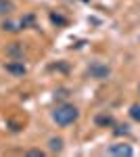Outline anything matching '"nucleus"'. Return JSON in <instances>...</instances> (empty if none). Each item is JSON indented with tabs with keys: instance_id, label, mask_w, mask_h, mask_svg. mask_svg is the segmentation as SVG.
Here are the masks:
<instances>
[{
	"instance_id": "39448f33",
	"label": "nucleus",
	"mask_w": 140,
	"mask_h": 157,
	"mask_svg": "<svg viewBox=\"0 0 140 157\" xmlns=\"http://www.w3.org/2000/svg\"><path fill=\"white\" fill-rule=\"evenodd\" d=\"M13 11H15V4H13L11 0H0V17L11 15Z\"/></svg>"
},
{
	"instance_id": "1a4fd4ad",
	"label": "nucleus",
	"mask_w": 140,
	"mask_h": 157,
	"mask_svg": "<svg viewBox=\"0 0 140 157\" xmlns=\"http://www.w3.org/2000/svg\"><path fill=\"white\" fill-rule=\"evenodd\" d=\"M2 29H4V32H17L19 27H15V23H11V21H4V23H2Z\"/></svg>"
},
{
	"instance_id": "423d86ee",
	"label": "nucleus",
	"mask_w": 140,
	"mask_h": 157,
	"mask_svg": "<svg viewBox=\"0 0 140 157\" xmlns=\"http://www.w3.org/2000/svg\"><path fill=\"white\" fill-rule=\"evenodd\" d=\"M96 124H98V126H111V124H113V117H111V115H98V117H96Z\"/></svg>"
},
{
	"instance_id": "7ed1b4c3",
	"label": "nucleus",
	"mask_w": 140,
	"mask_h": 157,
	"mask_svg": "<svg viewBox=\"0 0 140 157\" xmlns=\"http://www.w3.org/2000/svg\"><path fill=\"white\" fill-rule=\"evenodd\" d=\"M6 71L13 73V75H23L27 69H25L23 63H6Z\"/></svg>"
},
{
	"instance_id": "0eeeda50",
	"label": "nucleus",
	"mask_w": 140,
	"mask_h": 157,
	"mask_svg": "<svg viewBox=\"0 0 140 157\" xmlns=\"http://www.w3.org/2000/svg\"><path fill=\"white\" fill-rule=\"evenodd\" d=\"M130 115H132V120L140 121V105H132L130 107Z\"/></svg>"
},
{
	"instance_id": "f03ea898",
	"label": "nucleus",
	"mask_w": 140,
	"mask_h": 157,
	"mask_svg": "<svg viewBox=\"0 0 140 157\" xmlns=\"http://www.w3.org/2000/svg\"><path fill=\"white\" fill-rule=\"evenodd\" d=\"M132 153H134L132 147L126 145V143H117V145L109 147V155H113V157H130Z\"/></svg>"
},
{
	"instance_id": "20e7f679",
	"label": "nucleus",
	"mask_w": 140,
	"mask_h": 157,
	"mask_svg": "<svg viewBox=\"0 0 140 157\" xmlns=\"http://www.w3.org/2000/svg\"><path fill=\"white\" fill-rule=\"evenodd\" d=\"M90 73H92L94 78H107L109 75V67H105V65H92Z\"/></svg>"
},
{
	"instance_id": "9b49d317",
	"label": "nucleus",
	"mask_w": 140,
	"mask_h": 157,
	"mask_svg": "<svg viewBox=\"0 0 140 157\" xmlns=\"http://www.w3.org/2000/svg\"><path fill=\"white\" fill-rule=\"evenodd\" d=\"M115 132H117V134H126V132H128V126H117Z\"/></svg>"
},
{
	"instance_id": "9d476101",
	"label": "nucleus",
	"mask_w": 140,
	"mask_h": 157,
	"mask_svg": "<svg viewBox=\"0 0 140 157\" xmlns=\"http://www.w3.org/2000/svg\"><path fill=\"white\" fill-rule=\"evenodd\" d=\"M29 155H34V157H44V153H42V151H38V149H32V151H29Z\"/></svg>"
},
{
	"instance_id": "f257e3e1",
	"label": "nucleus",
	"mask_w": 140,
	"mask_h": 157,
	"mask_svg": "<svg viewBox=\"0 0 140 157\" xmlns=\"http://www.w3.org/2000/svg\"><path fill=\"white\" fill-rule=\"evenodd\" d=\"M78 109L73 107V105H57L55 111H52V120L57 121L59 126H69L73 121L78 120Z\"/></svg>"
},
{
	"instance_id": "6e6552de",
	"label": "nucleus",
	"mask_w": 140,
	"mask_h": 157,
	"mask_svg": "<svg viewBox=\"0 0 140 157\" xmlns=\"http://www.w3.org/2000/svg\"><path fill=\"white\" fill-rule=\"evenodd\" d=\"M50 149L52 151H61L63 149V140L61 138H50Z\"/></svg>"
}]
</instances>
